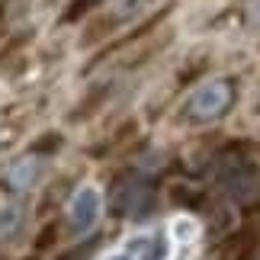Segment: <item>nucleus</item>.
I'll return each mask as SVG.
<instances>
[{
  "mask_svg": "<svg viewBox=\"0 0 260 260\" xmlns=\"http://www.w3.org/2000/svg\"><path fill=\"white\" fill-rule=\"evenodd\" d=\"M244 13H247V26H251L254 32H260V0H247Z\"/></svg>",
  "mask_w": 260,
  "mask_h": 260,
  "instance_id": "obj_6",
  "label": "nucleus"
},
{
  "mask_svg": "<svg viewBox=\"0 0 260 260\" xmlns=\"http://www.w3.org/2000/svg\"><path fill=\"white\" fill-rule=\"evenodd\" d=\"M100 212H103V196H100L96 186H81L71 196V206H68V218H71L74 235H87L90 228L100 222Z\"/></svg>",
  "mask_w": 260,
  "mask_h": 260,
  "instance_id": "obj_3",
  "label": "nucleus"
},
{
  "mask_svg": "<svg viewBox=\"0 0 260 260\" xmlns=\"http://www.w3.org/2000/svg\"><path fill=\"white\" fill-rule=\"evenodd\" d=\"M177 260H189V257H177Z\"/></svg>",
  "mask_w": 260,
  "mask_h": 260,
  "instance_id": "obj_7",
  "label": "nucleus"
},
{
  "mask_svg": "<svg viewBox=\"0 0 260 260\" xmlns=\"http://www.w3.org/2000/svg\"><path fill=\"white\" fill-rule=\"evenodd\" d=\"M228 103H232V84L225 77H212V81H206L193 93L189 109H193L196 119H215L228 109Z\"/></svg>",
  "mask_w": 260,
  "mask_h": 260,
  "instance_id": "obj_2",
  "label": "nucleus"
},
{
  "mask_svg": "<svg viewBox=\"0 0 260 260\" xmlns=\"http://www.w3.org/2000/svg\"><path fill=\"white\" fill-rule=\"evenodd\" d=\"M154 0H113V13L119 19H135V16H142Z\"/></svg>",
  "mask_w": 260,
  "mask_h": 260,
  "instance_id": "obj_5",
  "label": "nucleus"
},
{
  "mask_svg": "<svg viewBox=\"0 0 260 260\" xmlns=\"http://www.w3.org/2000/svg\"><path fill=\"white\" fill-rule=\"evenodd\" d=\"M196 241H199V225L189 215H177L167 225L128 235L116 251L103 254L100 260H177L189 257Z\"/></svg>",
  "mask_w": 260,
  "mask_h": 260,
  "instance_id": "obj_1",
  "label": "nucleus"
},
{
  "mask_svg": "<svg viewBox=\"0 0 260 260\" xmlns=\"http://www.w3.org/2000/svg\"><path fill=\"white\" fill-rule=\"evenodd\" d=\"M39 164L36 157H23V161H16V164H10V171H7V183L13 186V189H29L36 183V177H39Z\"/></svg>",
  "mask_w": 260,
  "mask_h": 260,
  "instance_id": "obj_4",
  "label": "nucleus"
}]
</instances>
